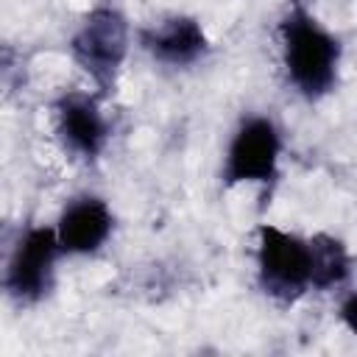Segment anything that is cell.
Masks as SVG:
<instances>
[{"mask_svg": "<svg viewBox=\"0 0 357 357\" xmlns=\"http://www.w3.org/2000/svg\"><path fill=\"white\" fill-rule=\"evenodd\" d=\"M282 59L290 84L304 98H321L337 78L340 45L307 8L293 6L282 20Z\"/></svg>", "mask_w": 357, "mask_h": 357, "instance_id": "1", "label": "cell"}, {"mask_svg": "<svg viewBox=\"0 0 357 357\" xmlns=\"http://www.w3.org/2000/svg\"><path fill=\"white\" fill-rule=\"evenodd\" d=\"M257 271L268 296L293 301L312 287V254L310 240L287 234L276 226H259L257 231Z\"/></svg>", "mask_w": 357, "mask_h": 357, "instance_id": "2", "label": "cell"}, {"mask_svg": "<svg viewBox=\"0 0 357 357\" xmlns=\"http://www.w3.org/2000/svg\"><path fill=\"white\" fill-rule=\"evenodd\" d=\"M70 50L73 59L84 67V73L103 92H109L128 50V25L123 14L109 6L89 11L70 42Z\"/></svg>", "mask_w": 357, "mask_h": 357, "instance_id": "3", "label": "cell"}, {"mask_svg": "<svg viewBox=\"0 0 357 357\" xmlns=\"http://www.w3.org/2000/svg\"><path fill=\"white\" fill-rule=\"evenodd\" d=\"M61 254L56 229H45V226H33L28 229L11 257H8V268H6V290L14 301L20 304H31L39 301L53 282V265L56 257Z\"/></svg>", "mask_w": 357, "mask_h": 357, "instance_id": "4", "label": "cell"}, {"mask_svg": "<svg viewBox=\"0 0 357 357\" xmlns=\"http://www.w3.org/2000/svg\"><path fill=\"white\" fill-rule=\"evenodd\" d=\"M282 139L271 120L265 117H248L237 134L231 137L226 165H223V181L226 187L234 184H268L276 178Z\"/></svg>", "mask_w": 357, "mask_h": 357, "instance_id": "5", "label": "cell"}, {"mask_svg": "<svg viewBox=\"0 0 357 357\" xmlns=\"http://www.w3.org/2000/svg\"><path fill=\"white\" fill-rule=\"evenodd\" d=\"M56 117H59V134L73 153L84 159H95L103 151L109 139V126L89 95H78V92L64 95L56 106Z\"/></svg>", "mask_w": 357, "mask_h": 357, "instance_id": "6", "label": "cell"}, {"mask_svg": "<svg viewBox=\"0 0 357 357\" xmlns=\"http://www.w3.org/2000/svg\"><path fill=\"white\" fill-rule=\"evenodd\" d=\"M112 234V212L100 198H78L73 201L56 226V237L61 254H92Z\"/></svg>", "mask_w": 357, "mask_h": 357, "instance_id": "7", "label": "cell"}, {"mask_svg": "<svg viewBox=\"0 0 357 357\" xmlns=\"http://www.w3.org/2000/svg\"><path fill=\"white\" fill-rule=\"evenodd\" d=\"M142 45L151 56L165 64H192L206 50V36L192 17H173L142 33Z\"/></svg>", "mask_w": 357, "mask_h": 357, "instance_id": "8", "label": "cell"}, {"mask_svg": "<svg viewBox=\"0 0 357 357\" xmlns=\"http://www.w3.org/2000/svg\"><path fill=\"white\" fill-rule=\"evenodd\" d=\"M310 254H312V287L329 290L349 276V254L340 240L329 234H318L310 240Z\"/></svg>", "mask_w": 357, "mask_h": 357, "instance_id": "9", "label": "cell"}, {"mask_svg": "<svg viewBox=\"0 0 357 357\" xmlns=\"http://www.w3.org/2000/svg\"><path fill=\"white\" fill-rule=\"evenodd\" d=\"M340 321L349 326V332L357 337V290L340 304Z\"/></svg>", "mask_w": 357, "mask_h": 357, "instance_id": "10", "label": "cell"}]
</instances>
